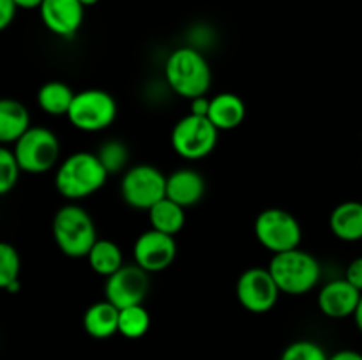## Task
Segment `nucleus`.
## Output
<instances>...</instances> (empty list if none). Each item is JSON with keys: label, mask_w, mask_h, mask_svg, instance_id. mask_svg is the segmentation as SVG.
I'll use <instances>...</instances> for the list:
<instances>
[{"label": "nucleus", "mask_w": 362, "mask_h": 360, "mask_svg": "<svg viewBox=\"0 0 362 360\" xmlns=\"http://www.w3.org/2000/svg\"><path fill=\"white\" fill-rule=\"evenodd\" d=\"M110 173L94 152L78 150L64 159L55 173V187L66 200L78 201L105 187Z\"/></svg>", "instance_id": "1"}, {"label": "nucleus", "mask_w": 362, "mask_h": 360, "mask_svg": "<svg viewBox=\"0 0 362 360\" xmlns=\"http://www.w3.org/2000/svg\"><path fill=\"white\" fill-rule=\"evenodd\" d=\"M165 80L177 95L197 99L207 95L212 83V71L207 59L191 46L173 49L165 62Z\"/></svg>", "instance_id": "2"}, {"label": "nucleus", "mask_w": 362, "mask_h": 360, "mask_svg": "<svg viewBox=\"0 0 362 360\" xmlns=\"http://www.w3.org/2000/svg\"><path fill=\"white\" fill-rule=\"evenodd\" d=\"M52 233L57 247L69 258H87L99 239L92 215L73 201L55 212Z\"/></svg>", "instance_id": "3"}, {"label": "nucleus", "mask_w": 362, "mask_h": 360, "mask_svg": "<svg viewBox=\"0 0 362 360\" xmlns=\"http://www.w3.org/2000/svg\"><path fill=\"white\" fill-rule=\"evenodd\" d=\"M267 268L281 293L292 296L310 293L322 277V267L317 258L300 247L272 254Z\"/></svg>", "instance_id": "4"}, {"label": "nucleus", "mask_w": 362, "mask_h": 360, "mask_svg": "<svg viewBox=\"0 0 362 360\" xmlns=\"http://www.w3.org/2000/svg\"><path fill=\"white\" fill-rule=\"evenodd\" d=\"M219 140V129L207 116L187 113L173 126L170 141L179 157L186 161H200L214 152Z\"/></svg>", "instance_id": "5"}, {"label": "nucleus", "mask_w": 362, "mask_h": 360, "mask_svg": "<svg viewBox=\"0 0 362 360\" xmlns=\"http://www.w3.org/2000/svg\"><path fill=\"white\" fill-rule=\"evenodd\" d=\"M253 229L258 244L272 254L297 249L303 240L300 222L285 208L271 207L262 210L255 219Z\"/></svg>", "instance_id": "6"}, {"label": "nucleus", "mask_w": 362, "mask_h": 360, "mask_svg": "<svg viewBox=\"0 0 362 360\" xmlns=\"http://www.w3.org/2000/svg\"><path fill=\"white\" fill-rule=\"evenodd\" d=\"M117 101L110 92L101 88H87L76 92L67 120L71 126L83 133H99L115 122Z\"/></svg>", "instance_id": "7"}, {"label": "nucleus", "mask_w": 362, "mask_h": 360, "mask_svg": "<svg viewBox=\"0 0 362 360\" xmlns=\"http://www.w3.org/2000/svg\"><path fill=\"white\" fill-rule=\"evenodd\" d=\"M13 152L20 162L21 172L39 175L57 166L60 157V141L48 127L32 126L13 145Z\"/></svg>", "instance_id": "8"}, {"label": "nucleus", "mask_w": 362, "mask_h": 360, "mask_svg": "<svg viewBox=\"0 0 362 360\" xmlns=\"http://www.w3.org/2000/svg\"><path fill=\"white\" fill-rule=\"evenodd\" d=\"M120 196L131 208L148 212L166 198V175L152 164L131 166L120 180Z\"/></svg>", "instance_id": "9"}, {"label": "nucleus", "mask_w": 362, "mask_h": 360, "mask_svg": "<svg viewBox=\"0 0 362 360\" xmlns=\"http://www.w3.org/2000/svg\"><path fill=\"white\" fill-rule=\"evenodd\" d=\"M235 295L244 309L253 314H264L278 304L281 289L269 268L251 267L237 279Z\"/></svg>", "instance_id": "10"}, {"label": "nucleus", "mask_w": 362, "mask_h": 360, "mask_svg": "<svg viewBox=\"0 0 362 360\" xmlns=\"http://www.w3.org/2000/svg\"><path fill=\"white\" fill-rule=\"evenodd\" d=\"M148 286H151L148 272L138 267L136 263L124 265L120 270L106 277L105 299L119 309L138 306V304H144Z\"/></svg>", "instance_id": "11"}, {"label": "nucleus", "mask_w": 362, "mask_h": 360, "mask_svg": "<svg viewBox=\"0 0 362 360\" xmlns=\"http://www.w3.org/2000/svg\"><path fill=\"white\" fill-rule=\"evenodd\" d=\"M177 242L175 236L156 232L148 228L134 240L133 258L138 267L148 274L163 272L175 261Z\"/></svg>", "instance_id": "12"}, {"label": "nucleus", "mask_w": 362, "mask_h": 360, "mask_svg": "<svg viewBox=\"0 0 362 360\" xmlns=\"http://www.w3.org/2000/svg\"><path fill=\"white\" fill-rule=\"evenodd\" d=\"M42 25L57 37H74L83 23L85 6L80 0H45L39 7Z\"/></svg>", "instance_id": "13"}, {"label": "nucleus", "mask_w": 362, "mask_h": 360, "mask_svg": "<svg viewBox=\"0 0 362 360\" xmlns=\"http://www.w3.org/2000/svg\"><path fill=\"white\" fill-rule=\"evenodd\" d=\"M362 292L350 284L345 277L325 282L317 296V306L324 316L331 320H343L356 314Z\"/></svg>", "instance_id": "14"}, {"label": "nucleus", "mask_w": 362, "mask_h": 360, "mask_svg": "<svg viewBox=\"0 0 362 360\" xmlns=\"http://www.w3.org/2000/svg\"><path fill=\"white\" fill-rule=\"evenodd\" d=\"M205 179L200 172L191 168L175 169L166 176V198L184 208L194 207L205 196Z\"/></svg>", "instance_id": "15"}, {"label": "nucleus", "mask_w": 362, "mask_h": 360, "mask_svg": "<svg viewBox=\"0 0 362 360\" xmlns=\"http://www.w3.org/2000/svg\"><path fill=\"white\" fill-rule=\"evenodd\" d=\"M332 235L343 242L362 240V201H343L336 205L329 217Z\"/></svg>", "instance_id": "16"}, {"label": "nucleus", "mask_w": 362, "mask_h": 360, "mask_svg": "<svg viewBox=\"0 0 362 360\" xmlns=\"http://www.w3.org/2000/svg\"><path fill=\"white\" fill-rule=\"evenodd\" d=\"M207 119L221 131H233L246 119V104L240 95L233 92H221L211 97Z\"/></svg>", "instance_id": "17"}, {"label": "nucleus", "mask_w": 362, "mask_h": 360, "mask_svg": "<svg viewBox=\"0 0 362 360\" xmlns=\"http://www.w3.org/2000/svg\"><path fill=\"white\" fill-rule=\"evenodd\" d=\"M30 127V113L25 104L9 97L0 101V143L13 147Z\"/></svg>", "instance_id": "18"}, {"label": "nucleus", "mask_w": 362, "mask_h": 360, "mask_svg": "<svg viewBox=\"0 0 362 360\" xmlns=\"http://www.w3.org/2000/svg\"><path fill=\"white\" fill-rule=\"evenodd\" d=\"M119 307L108 300L94 302L87 307L83 314V328L90 337L108 339L119 334Z\"/></svg>", "instance_id": "19"}, {"label": "nucleus", "mask_w": 362, "mask_h": 360, "mask_svg": "<svg viewBox=\"0 0 362 360\" xmlns=\"http://www.w3.org/2000/svg\"><path fill=\"white\" fill-rule=\"evenodd\" d=\"M74 95L76 92L69 85L59 80H52L39 87L35 99H37V106L46 115L67 116Z\"/></svg>", "instance_id": "20"}, {"label": "nucleus", "mask_w": 362, "mask_h": 360, "mask_svg": "<svg viewBox=\"0 0 362 360\" xmlns=\"http://www.w3.org/2000/svg\"><path fill=\"white\" fill-rule=\"evenodd\" d=\"M151 228L156 232L175 236L186 224V208L177 205L170 198H163L147 212Z\"/></svg>", "instance_id": "21"}, {"label": "nucleus", "mask_w": 362, "mask_h": 360, "mask_svg": "<svg viewBox=\"0 0 362 360\" xmlns=\"http://www.w3.org/2000/svg\"><path fill=\"white\" fill-rule=\"evenodd\" d=\"M88 267L103 277H110L124 267V254L119 244L108 239H98L87 254Z\"/></svg>", "instance_id": "22"}, {"label": "nucleus", "mask_w": 362, "mask_h": 360, "mask_svg": "<svg viewBox=\"0 0 362 360\" xmlns=\"http://www.w3.org/2000/svg\"><path fill=\"white\" fill-rule=\"evenodd\" d=\"M151 328V314L144 304L129 306L120 309L119 314V334L126 339H140Z\"/></svg>", "instance_id": "23"}, {"label": "nucleus", "mask_w": 362, "mask_h": 360, "mask_svg": "<svg viewBox=\"0 0 362 360\" xmlns=\"http://www.w3.org/2000/svg\"><path fill=\"white\" fill-rule=\"evenodd\" d=\"M95 154H98L99 161L103 162V166H105L110 175L127 169L126 164L129 162V150L120 140L105 141Z\"/></svg>", "instance_id": "24"}, {"label": "nucleus", "mask_w": 362, "mask_h": 360, "mask_svg": "<svg viewBox=\"0 0 362 360\" xmlns=\"http://www.w3.org/2000/svg\"><path fill=\"white\" fill-rule=\"evenodd\" d=\"M21 260L16 247L9 242L0 244V288L6 289L13 282L20 281Z\"/></svg>", "instance_id": "25"}, {"label": "nucleus", "mask_w": 362, "mask_h": 360, "mask_svg": "<svg viewBox=\"0 0 362 360\" xmlns=\"http://www.w3.org/2000/svg\"><path fill=\"white\" fill-rule=\"evenodd\" d=\"M20 173V162H18L13 148L2 145L0 147V194H7L16 186Z\"/></svg>", "instance_id": "26"}, {"label": "nucleus", "mask_w": 362, "mask_h": 360, "mask_svg": "<svg viewBox=\"0 0 362 360\" xmlns=\"http://www.w3.org/2000/svg\"><path fill=\"white\" fill-rule=\"evenodd\" d=\"M279 360H329L327 352L318 342L310 339L293 341L283 349Z\"/></svg>", "instance_id": "27"}, {"label": "nucleus", "mask_w": 362, "mask_h": 360, "mask_svg": "<svg viewBox=\"0 0 362 360\" xmlns=\"http://www.w3.org/2000/svg\"><path fill=\"white\" fill-rule=\"evenodd\" d=\"M20 7L16 6L14 0H0V28L6 30L16 18V13Z\"/></svg>", "instance_id": "28"}, {"label": "nucleus", "mask_w": 362, "mask_h": 360, "mask_svg": "<svg viewBox=\"0 0 362 360\" xmlns=\"http://www.w3.org/2000/svg\"><path fill=\"white\" fill-rule=\"evenodd\" d=\"M345 279L350 284L356 286L359 292H362V256L350 261L345 270Z\"/></svg>", "instance_id": "29"}, {"label": "nucleus", "mask_w": 362, "mask_h": 360, "mask_svg": "<svg viewBox=\"0 0 362 360\" xmlns=\"http://www.w3.org/2000/svg\"><path fill=\"white\" fill-rule=\"evenodd\" d=\"M209 108H211V97L207 95H202V97L191 99V112L193 115H200V116H207L209 115Z\"/></svg>", "instance_id": "30"}, {"label": "nucleus", "mask_w": 362, "mask_h": 360, "mask_svg": "<svg viewBox=\"0 0 362 360\" xmlns=\"http://www.w3.org/2000/svg\"><path fill=\"white\" fill-rule=\"evenodd\" d=\"M329 360H362V353L356 349H339V352L329 355Z\"/></svg>", "instance_id": "31"}, {"label": "nucleus", "mask_w": 362, "mask_h": 360, "mask_svg": "<svg viewBox=\"0 0 362 360\" xmlns=\"http://www.w3.org/2000/svg\"><path fill=\"white\" fill-rule=\"evenodd\" d=\"M20 9H39L45 0H14Z\"/></svg>", "instance_id": "32"}, {"label": "nucleus", "mask_w": 362, "mask_h": 360, "mask_svg": "<svg viewBox=\"0 0 362 360\" xmlns=\"http://www.w3.org/2000/svg\"><path fill=\"white\" fill-rule=\"evenodd\" d=\"M354 321H356L357 328L362 332V295H361V300H359V306H357L356 309V314H354Z\"/></svg>", "instance_id": "33"}, {"label": "nucleus", "mask_w": 362, "mask_h": 360, "mask_svg": "<svg viewBox=\"0 0 362 360\" xmlns=\"http://www.w3.org/2000/svg\"><path fill=\"white\" fill-rule=\"evenodd\" d=\"M81 4H83L85 7H90V6H95V4L99 2V0H80Z\"/></svg>", "instance_id": "34"}, {"label": "nucleus", "mask_w": 362, "mask_h": 360, "mask_svg": "<svg viewBox=\"0 0 362 360\" xmlns=\"http://www.w3.org/2000/svg\"><path fill=\"white\" fill-rule=\"evenodd\" d=\"M361 169H362V159H361Z\"/></svg>", "instance_id": "35"}]
</instances>
